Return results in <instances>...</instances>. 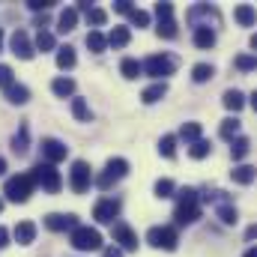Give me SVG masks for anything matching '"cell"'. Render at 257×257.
<instances>
[{
	"instance_id": "54",
	"label": "cell",
	"mask_w": 257,
	"mask_h": 257,
	"mask_svg": "<svg viewBox=\"0 0 257 257\" xmlns=\"http://www.w3.org/2000/svg\"><path fill=\"white\" fill-rule=\"evenodd\" d=\"M0 212H3V200H0Z\"/></svg>"
},
{
	"instance_id": "52",
	"label": "cell",
	"mask_w": 257,
	"mask_h": 257,
	"mask_svg": "<svg viewBox=\"0 0 257 257\" xmlns=\"http://www.w3.org/2000/svg\"><path fill=\"white\" fill-rule=\"evenodd\" d=\"M251 48H254V51H257V33H254V36H251Z\"/></svg>"
},
{
	"instance_id": "29",
	"label": "cell",
	"mask_w": 257,
	"mask_h": 257,
	"mask_svg": "<svg viewBox=\"0 0 257 257\" xmlns=\"http://www.w3.org/2000/svg\"><path fill=\"white\" fill-rule=\"evenodd\" d=\"M221 138H227V141H236V132H239V120L236 117H227V120H221Z\"/></svg>"
},
{
	"instance_id": "12",
	"label": "cell",
	"mask_w": 257,
	"mask_h": 257,
	"mask_svg": "<svg viewBox=\"0 0 257 257\" xmlns=\"http://www.w3.org/2000/svg\"><path fill=\"white\" fill-rule=\"evenodd\" d=\"M45 227L48 230H75V227H81L78 224V215H63V212H51V215H45Z\"/></svg>"
},
{
	"instance_id": "16",
	"label": "cell",
	"mask_w": 257,
	"mask_h": 257,
	"mask_svg": "<svg viewBox=\"0 0 257 257\" xmlns=\"http://www.w3.org/2000/svg\"><path fill=\"white\" fill-rule=\"evenodd\" d=\"M230 177H233V183H239V186H248V183H254L257 168H251V165H236V168L230 171Z\"/></svg>"
},
{
	"instance_id": "20",
	"label": "cell",
	"mask_w": 257,
	"mask_h": 257,
	"mask_svg": "<svg viewBox=\"0 0 257 257\" xmlns=\"http://www.w3.org/2000/svg\"><path fill=\"white\" fill-rule=\"evenodd\" d=\"M128 39H132L128 27H114V30L108 33V45H114V48H126Z\"/></svg>"
},
{
	"instance_id": "3",
	"label": "cell",
	"mask_w": 257,
	"mask_h": 257,
	"mask_svg": "<svg viewBox=\"0 0 257 257\" xmlns=\"http://www.w3.org/2000/svg\"><path fill=\"white\" fill-rule=\"evenodd\" d=\"M69 242L78 251H96V248H102V233L96 227H75L72 236H69Z\"/></svg>"
},
{
	"instance_id": "27",
	"label": "cell",
	"mask_w": 257,
	"mask_h": 257,
	"mask_svg": "<svg viewBox=\"0 0 257 257\" xmlns=\"http://www.w3.org/2000/svg\"><path fill=\"white\" fill-rule=\"evenodd\" d=\"M156 30H159V36H162V39H177V33H180V30H177V21H174V18H162Z\"/></svg>"
},
{
	"instance_id": "18",
	"label": "cell",
	"mask_w": 257,
	"mask_h": 257,
	"mask_svg": "<svg viewBox=\"0 0 257 257\" xmlns=\"http://www.w3.org/2000/svg\"><path fill=\"white\" fill-rule=\"evenodd\" d=\"M194 45L197 48H212L215 45V33L209 27H194Z\"/></svg>"
},
{
	"instance_id": "33",
	"label": "cell",
	"mask_w": 257,
	"mask_h": 257,
	"mask_svg": "<svg viewBox=\"0 0 257 257\" xmlns=\"http://www.w3.org/2000/svg\"><path fill=\"white\" fill-rule=\"evenodd\" d=\"M212 75H215V69H212L209 63H197V66L192 69V78L197 81V84H203V81H209Z\"/></svg>"
},
{
	"instance_id": "41",
	"label": "cell",
	"mask_w": 257,
	"mask_h": 257,
	"mask_svg": "<svg viewBox=\"0 0 257 257\" xmlns=\"http://www.w3.org/2000/svg\"><path fill=\"white\" fill-rule=\"evenodd\" d=\"M174 194V183L171 180H159L156 183V197H171Z\"/></svg>"
},
{
	"instance_id": "11",
	"label": "cell",
	"mask_w": 257,
	"mask_h": 257,
	"mask_svg": "<svg viewBox=\"0 0 257 257\" xmlns=\"http://www.w3.org/2000/svg\"><path fill=\"white\" fill-rule=\"evenodd\" d=\"M117 212H120V203L111 200V197H105V200H99V203L93 206V218H96L99 224H111V221L117 218Z\"/></svg>"
},
{
	"instance_id": "21",
	"label": "cell",
	"mask_w": 257,
	"mask_h": 257,
	"mask_svg": "<svg viewBox=\"0 0 257 257\" xmlns=\"http://www.w3.org/2000/svg\"><path fill=\"white\" fill-rule=\"evenodd\" d=\"M6 96H9L12 105H24V102H30V90L21 87V84H12V87L6 90Z\"/></svg>"
},
{
	"instance_id": "43",
	"label": "cell",
	"mask_w": 257,
	"mask_h": 257,
	"mask_svg": "<svg viewBox=\"0 0 257 257\" xmlns=\"http://www.w3.org/2000/svg\"><path fill=\"white\" fill-rule=\"evenodd\" d=\"M12 84H15V81H12V69H9L6 63H0V87H6V90H9Z\"/></svg>"
},
{
	"instance_id": "48",
	"label": "cell",
	"mask_w": 257,
	"mask_h": 257,
	"mask_svg": "<svg viewBox=\"0 0 257 257\" xmlns=\"http://www.w3.org/2000/svg\"><path fill=\"white\" fill-rule=\"evenodd\" d=\"M245 239H257V224H251V227L245 230Z\"/></svg>"
},
{
	"instance_id": "15",
	"label": "cell",
	"mask_w": 257,
	"mask_h": 257,
	"mask_svg": "<svg viewBox=\"0 0 257 257\" xmlns=\"http://www.w3.org/2000/svg\"><path fill=\"white\" fill-rule=\"evenodd\" d=\"M233 18H236V24L251 27V24L257 21V9H254V6H248V3H239V6L233 9Z\"/></svg>"
},
{
	"instance_id": "5",
	"label": "cell",
	"mask_w": 257,
	"mask_h": 257,
	"mask_svg": "<svg viewBox=\"0 0 257 257\" xmlns=\"http://www.w3.org/2000/svg\"><path fill=\"white\" fill-rule=\"evenodd\" d=\"M174 69H177V60L168 57V54H153V57L144 60V72L153 75V78H159V81L168 78V75H174Z\"/></svg>"
},
{
	"instance_id": "28",
	"label": "cell",
	"mask_w": 257,
	"mask_h": 257,
	"mask_svg": "<svg viewBox=\"0 0 257 257\" xmlns=\"http://www.w3.org/2000/svg\"><path fill=\"white\" fill-rule=\"evenodd\" d=\"M72 114H75V120H81V123H90V117H93L84 99H72Z\"/></svg>"
},
{
	"instance_id": "24",
	"label": "cell",
	"mask_w": 257,
	"mask_h": 257,
	"mask_svg": "<svg viewBox=\"0 0 257 257\" xmlns=\"http://www.w3.org/2000/svg\"><path fill=\"white\" fill-rule=\"evenodd\" d=\"M242 105H245V96H242L239 90H227V93H224V108H227V111H233V114H236Z\"/></svg>"
},
{
	"instance_id": "22",
	"label": "cell",
	"mask_w": 257,
	"mask_h": 257,
	"mask_svg": "<svg viewBox=\"0 0 257 257\" xmlns=\"http://www.w3.org/2000/svg\"><path fill=\"white\" fill-rule=\"evenodd\" d=\"M57 24H60V27H57L60 33H69V30H75V24H78V9H63Z\"/></svg>"
},
{
	"instance_id": "50",
	"label": "cell",
	"mask_w": 257,
	"mask_h": 257,
	"mask_svg": "<svg viewBox=\"0 0 257 257\" xmlns=\"http://www.w3.org/2000/svg\"><path fill=\"white\" fill-rule=\"evenodd\" d=\"M251 108H254V111H257V90H254V93H251Z\"/></svg>"
},
{
	"instance_id": "19",
	"label": "cell",
	"mask_w": 257,
	"mask_h": 257,
	"mask_svg": "<svg viewBox=\"0 0 257 257\" xmlns=\"http://www.w3.org/2000/svg\"><path fill=\"white\" fill-rule=\"evenodd\" d=\"M87 48H90L93 54H102V51L108 48V36H102L99 30H90V33H87Z\"/></svg>"
},
{
	"instance_id": "34",
	"label": "cell",
	"mask_w": 257,
	"mask_h": 257,
	"mask_svg": "<svg viewBox=\"0 0 257 257\" xmlns=\"http://www.w3.org/2000/svg\"><path fill=\"white\" fill-rule=\"evenodd\" d=\"M36 48H39L42 54L51 51V48H54V36H51L48 30H39V33H36Z\"/></svg>"
},
{
	"instance_id": "26",
	"label": "cell",
	"mask_w": 257,
	"mask_h": 257,
	"mask_svg": "<svg viewBox=\"0 0 257 257\" xmlns=\"http://www.w3.org/2000/svg\"><path fill=\"white\" fill-rule=\"evenodd\" d=\"M27 141H30V132H27V126H21L18 128V135L12 138V153L24 156V153H27Z\"/></svg>"
},
{
	"instance_id": "8",
	"label": "cell",
	"mask_w": 257,
	"mask_h": 257,
	"mask_svg": "<svg viewBox=\"0 0 257 257\" xmlns=\"http://www.w3.org/2000/svg\"><path fill=\"white\" fill-rule=\"evenodd\" d=\"M147 242H150V245H156V248L174 251L180 239H177V230H174V227H150V233H147Z\"/></svg>"
},
{
	"instance_id": "1",
	"label": "cell",
	"mask_w": 257,
	"mask_h": 257,
	"mask_svg": "<svg viewBox=\"0 0 257 257\" xmlns=\"http://www.w3.org/2000/svg\"><path fill=\"white\" fill-rule=\"evenodd\" d=\"M36 186H39V183H36L33 171H30V174H18V177H9V180H6V186H3V194H6L12 203H27Z\"/></svg>"
},
{
	"instance_id": "4",
	"label": "cell",
	"mask_w": 257,
	"mask_h": 257,
	"mask_svg": "<svg viewBox=\"0 0 257 257\" xmlns=\"http://www.w3.org/2000/svg\"><path fill=\"white\" fill-rule=\"evenodd\" d=\"M33 177H36V183L45 189L48 194H57L60 189H63V177H60V171L54 168V165H36L33 168Z\"/></svg>"
},
{
	"instance_id": "42",
	"label": "cell",
	"mask_w": 257,
	"mask_h": 257,
	"mask_svg": "<svg viewBox=\"0 0 257 257\" xmlns=\"http://www.w3.org/2000/svg\"><path fill=\"white\" fill-rule=\"evenodd\" d=\"M51 6H54V0H27V9L42 12V15H45V9H51Z\"/></svg>"
},
{
	"instance_id": "37",
	"label": "cell",
	"mask_w": 257,
	"mask_h": 257,
	"mask_svg": "<svg viewBox=\"0 0 257 257\" xmlns=\"http://www.w3.org/2000/svg\"><path fill=\"white\" fill-rule=\"evenodd\" d=\"M180 135L186 141H200V123H186V126L180 128Z\"/></svg>"
},
{
	"instance_id": "2",
	"label": "cell",
	"mask_w": 257,
	"mask_h": 257,
	"mask_svg": "<svg viewBox=\"0 0 257 257\" xmlns=\"http://www.w3.org/2000/svg\"><path fill=\"white\" fill-rule=\"evenodd\" d=\"M174 218L177 224H192L200 218V197L194 189H183L177 194V209H174Z\"/></svg>"
},
{
	"instance_id": "7",
	"label": "cell",
	"mask_w": 257,
	"mask_h": 257,
	"mask_svg": "<svg viewBox=\"0 0 257 257\" xmlns=\"http://www.w3.org/2000/svg\"><path fill=\"white\" fill-rule=\"evenodd\" d=\"M126 174H128V162L126 159H111V162L105 165V174L96 180V186H99V189H111V183L123 180Z\"/></svg>"
},
{
	"instance_id": "47",
	"label": "cell",
	"mask_w": 257,
	"mask_h": 257,
	"mask_svg": "<svg viewBox=\"0 0 257 257\" xmlns=\"http://www.w3.org/2000/svg\"><path fill=\"white\" fill-rule=\"evenodd\" d=\"M105 257H123V251L117 245H111V248H105Z\"/></svg>"
},
{
	"instance_id": "25",
	"label": "cell",
	"mask_w": 257,
	"mask_h": 257,
	"mask_svg": "<svg viewBox=\"0 0 257 257\" xmlns=\"http://www.w3.org/2000/svg\"><path fill=\"white\" fill-rule=\"evenodd\" d=\"M51 90H54V96L66 99V96H72V93H75V81H72V78H57V81L51 84Z\"/></svg>"
},
{
	"instance_id": "46",
	"label": "cell",
	"mask_w": 257,
	"mask_h": 257,
	"mask_svg": "<svg viewBox=\"0 0 257 257\" xmlns=\"http://www.w3.org/2000/svg\"><path fill=\"white\" fill-rule=\"evenodd\" d=\"M6 245H9V230L0 227V248H6Z\"/></svg>"
},
{
	"instance_id": "53",
	"label": "cell",
	"mask_w": 257,
	"mask_h": 257,
	"mask_svg": "<svg viewBox=\"0 0 257 257\" xmlns=\"http://www.w3.org/2000/svg\"><path fill=\"white\" fill-rule=\"evenodd\" d=\"M0 48H3V30H0Z\"/></svg>"
},
{
	"instance_id": "10",
	"label": "cell",
	"mask_w": 257,
	"mask_h": 257,
	"mask_svg": "<svg viewBox=\"0 0 257 257\" xmlns=\"http://www.w3.org/2000/svg\"><path fill=\"white\" fill-rule=\"evenodd\" d=\"M12 54H15V57H21V60H33L36 48L30 45L27 30H15V33H12Z\"/></svg>"
},
{
	"instance_id": "30",
	"label": "cell",
	"mask_w": 257,
	"mask_h": 257,
	"mask_svg": "<svg viewBox=\"0 0 257 257\" xmlns=\"http://www.w3.org/2000/svg\"><path fill=\"white\" fill-rule=\"evenodd\" d=\"M75 60H78V57H75V48L63 45V48L57 51V66H60V69H72V66H75Z\"/></svg>"
},
{
	"instance_id": "13",
	"label": "cell",
	"mask_w": 257,
	"mask_h": 257,
	"mask_svg": "<svg viewBox=\"0 0 257 257\" xmlns=\"http://www.w3.org/2000/svg\"><path fill=\"white\" fill-rule=\"evenodd\" d=\"M114 242H120V248H126V251H135L138 248V236H135V230L128 227V224H114Z\"/></svg>"
},
{
	"instance_id": "51",
	"label": "cell",
	"mask_w": 257,
	"mask_h": 257,
	"mask_svg": "<svg viewBox=\"0 0 257 257\" xmlns=\"http://www.w3.org/2000/svg\"><path fill=\"white\" fill-rule=\"evenodd\" d=\"M242 257H257V248H248V251H245Z\"/></svg>"
},
{
	"instance_id": "35",
	"label": "cell",
	"mask_w": 257,
	"mask_h": 257,
	"mask_svg": "<svg viewBox=\"0 0 257 257\" xmlns=\"http://www.w3.org/2000/svg\"><path fill=\"white\" fill-rule=\"evenodd\" d=\"M218 218H221L224 224H236V221H239L236 206H227V203H224V206H218Z\"/></svg>"
},
{
	"instance_id": "39",
	"label": "cell",
	"mask_w": 257,
	"mask_h": 257,
	"mask_svg": "<svg viewBox=\"0 0 257 257\" xmlns=\"http://www.w3.org/2000/svg\"><path fill=\"white\" fill-rule=\"evenodd\" d=\"M87 21L96 24V27H102V24L108 21V15H105V9H90V12H87Z\"/></svg>"
},
{
	"instance_id": "14",
	"label": "cell",
	"mask_w": 257,
	"mask_h": 257,
	"mask_svg": "<svg viewBox=\"0 0 257 257\" xmlns=\"http://www.w3.org/2000/svg\"><path fill=\"white\" fill-rule=\"evenodd\" d=\"M33 239H36V224H33V221L15 224V242H18V245H30Z\"/></svg>"
},
{
	"instance_id": "40",
	"label": "cell",
	"mask_w": 257,
	"mask_h": 257,
	"mask_svg": "<svg viewBox=\"0 0 257 257\" xmlns=\"http://www.w3.org/2000/svg\"><path fill=\"white\" fill-rule=\"evenodd\" d=\"M128 18H132V24H135V27H147V24H150V15H147L144 9H132V15H128Z\"/></svg>"
},
{
	"instance_id": "6",
	"label": "cell",
	"mask_w": 257,
	"mask_h": 257,
	"mask_svg": "<svg viewBox=\"0 0 257 257\" xmlns=\"http://www.w3.org/2000/svg\"><path fill=\"white\" fill-rule=\"evenodd\" d=\"M90 183H93L90 165H87V162H75V165H72V171H69V186H72V192L84 194L87 189H90Z\"/></svg>"
},
{
	"instance_id": "49",
	"label": "cell",
	"mask_w": 257,
	"mask_h": 257,
	"mask_svg": "<svg viewBox=\"0 0 257 257\" xmlns=\"http://www.w3.org/2000/svg\"><path fill=\"white\" fill-rule=\"evenodd\" d=\"M6 174V159H0V177Z\"/></svg>"
},
{
	"instance_id": "23",
	"label": "cell",
	"mask_w": 257,
	"mask_h": 257,
	"mask_svg": "<svg viewBox=\"0 0 257 257\" xmlns=\"http://www.w3.org/2000/svg\"><path fill=\"white\" fill-rule=\"evenodd\" d=\"M120 72H123V78H128V81H135L141 72H144V63H138L135 57H126L123 63H120Z\"/></svg>"
},
{
	"instance_id": "38",
	"label": "cell",
	"mask_w": 257,
	"mask_h": 257,
	"mask_svg": "<svg viewBox=\"0 0 257 257\" xmlns=\"http://www.w3.org/2000/svg\"><path fill=\"white\" fill-rule=\"evenodd\" d=\"M236 69H242V72L257 69V57H251V54H239V57H236Z\"/></svg>"
},
{
	"instance_id": "9",
	"label": "cell",
	"mask_w": 257,
	"mask_h": 257,
	"mask_svg": "<svg viewBox=\"0 0 257 257\" xmlns=\"http://www.w3.org/2000/svg\"><path fill=\"white\" fill-rule=\"evenodd\" d=\"M66 153H69V147H66L63 141H57V138H45V141H42V156H45V162H48V165L63 162Z\"/></svg>"
},
{
	"instance_id": "32",
	"label": "cell",
	"mask_w": 257,
	"mask_h": 257,
	"mask_svg": "<svg viewBox=\"0 0 257 257\" xmlns=\"http://www.w3.org/2000/svg\"><path fill=\"white\" fill-rule=\"evenodd\" d=\"M248 150H251L248 138H236V141H233V147H230V156L239 162V159H245V156H248Z\"/></svg>"
},
{
	"instance_id": "17",
	"label": "cell",
	"mask_w": 257,
	"mask_h": 257,
	"mask_svg": "<svg viewBox=\"0 0 257 257\" xmlns=\"http://www.w3.org/2000/svg\"><path fill=\"white\" fill-rule=\"evenodd\" d=\"M165 93H168V84L159 81V84H153V87H147V90L141 93V102H144V105H153V102L165 99Z\"/></svg>"
},
{
	"instance_id": "44",
	"label": "cell",
	"mask_w": 257,
	"mask_h": 257,
	"mask_svg": "<svg viewBox=\"0 0 257 257\" xmlns=\"http://www.w3.org/2000/svg\"><path fill=\"white\" fill-rule=\"evenodd\" d=\"M156 15H159V21L162 18H174V3H156Z\"/></svg>"
},
{
	"instance_id": "31",
	"label": "cell",
	"mask_w": 257,
	"mask_h": 257,
	"mask_svg": "<svg viewBox=\"0 0 257 257\" xmlns=\"http://www.w3.org/2000/svg\"><path fill=\"white\" fill-rule=\"evenodd\" d=\"M159 153H162L165 159H174V156H177V138H174V135H165L162 144H159Z\"/></svg>"
},
{
	"instance_id": "36",
	"label": "cell",
	"mask_w": 257,
	"mask_h": 257,
	"mask_svg": "<svg viewBox=\"0 0 257 257\" xmlns=\"http://www.w3.org/2000/svg\"><path fill=\"white\" fill-rule=\"evenodd\" d=\"M209 150H212V147H209V141H194L189 153H192V159H206V156H209Z\"/></svg>"
},
{
	"instance_id": "45",
	"label": "cell",
	"mask_w": 257,
	"mask_h": 257,
	"mask_svg": "<svg viewBox=\"0 0 257 257\" xmlns=\"http://www.w3.org/2000/svg\"><path fill=\"white\" fill-rule=\"evenodd\" d=\"M114 9H117V12H123V15H132V3H128V0H117V3H114Z\"/></svg>"
}]
</instances>
